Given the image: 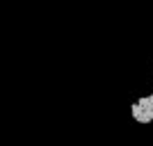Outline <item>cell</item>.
<instances>
[{
  "label": "cell",
  "mask_w": 153,
  "mask_h": 146,
  "mask_svg": "<svg viewBox=\"0 0 153 146\" xmlns=\"http://www.w3.org/2000/svg\"><path fill=\"white\" fill-rule=\"evenodd\" d=\"M130 114H133V119H135V121H142V114H144V107H142L140 103L135 101L133 105H130Z\"/></svg>",
  "instance_id": "obj_1"
},
{
  "label": "cell",
  "mask_w": 153,
  "mask_h": 146,
  "mask_svg": "<svg viewBox=\"0 0 153 146\" xmlns=\"http://www.w3.org/2000/svg\"><path fill=\"white\" fill-rule=\"evenodd\" d=\"M153 121V110H146L144 107V114H142V121L140 123H151Z\"/></svg>",
  "instance_id": "obj_2"
}]
</instances>
